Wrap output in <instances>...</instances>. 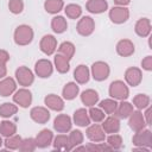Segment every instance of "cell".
<instances>
[{
	"label": "cell",
	"instance_id": "obj_1",
	"mask_svg": "<svg viewBox=\"0 0 152 152\" xmlns=\"http://www.w3.org/2000/svg\"><path fill=\"white\" fill-rule=\"evenodd\" d=\"M33 39V30L28 25H20L14 31V42L18 45H28Z\"/></svg>",
	"mask_w": 152,
	"mask_h": 152
},
{
	"label": "cell",
	"instance_id": "obj_2",
	"mask_svg": "<svg viewBox=\"0 0 152 152\" xmlns=\"http://www.w3.org/2000/svg\"><path fill=\"white\" fill-rule=\"evenodd\" d=\"M109 95L114 100H126L129 95V89L122 81H113L109 86Z\"/></svg>",
	"mask_w": 152,
	"mask_h": 152
},
{
	"label": "cell",
	"instance_id": "obj_3",
	"mask_svg": "<svg viewBox=\"0 0 152 152\" xmlns=\"http://www.w3.org/2000/svg\"><path fill=\"white\" fill-rule=\"evenodd\" d=\"M109 72H110V69L106 62L97 61V62L93 63V65H91V76L94 77L95 81L101 82V81L107 80L109 76Z\"/></svg>",
	"mask_w": 152,
	"mask_h": 152
},
{
	"label": "cell",
	"instance_id": "obj_4",
	"mask_svg": "<svg viewBox=\"0 0 152 152\" xmlns=\"http://www.w3.org/2000/svg\"><path fill=\"white\" fill-rule=\"evenodd\" d=\"M133 145L139 146V147H152V133L150 129H140L135 132V134L132 138Z\"/></svg>",
	"mask_w": 152,
	"mask_h": 152
},
{
	"label": "cell",
	"instance_id": "obj_5",
	"mask_svg": "<svg viewBox=\"0 0 152 152\" xmlns=\"http://www.w3.org/2000/svg\"><path fill=\"white\" fill-rule=\"evenodd\" d=\"M15 78H17L18 83L23 87H28L34 81L33 72L27 66H19L15 70Z\"/></svg>",
	"mask_w": 152,
	"mask_h": 152
},
{
	"label": "cell",
	"instance_id": "obj_6",
	"mask_svg": "<svg viewBox=\"0 0 152 152\" xmlns=\"http://www.w3.org/2000/svg\"><path fill=\"white\" fill-rule=\"evenodd\" d=\"M129 18V11L125 6H115L109 11V19L114 24H122Z\"/></svg>",
	"mask_w": 152,
	"mask_h": 152
},
{
	"label": "cell",
	"instance_id": "obj_7",
	"mask_svg": "<svg viewBox=\"0 0 152 152\" xmlns=\"http://www.w3.org/2000/svg\"><path fill=\"white\" fill-rule=\"evenodd\" d=\"M34 71L38 77L40 78H48L52 75L53 65L49 59H39L34 64Z\"/></svg>",
	"mask_w": 152,
	"mask_h": 152
},
{
	"label": "cell",
	"instance_id": "obj_8",
	"mask_svg": "<svg viewBox=\"0 0 152 152\" xmlns=\"http://www.w3.org/2000/svg\"><path fill=\"white\" fill-rule=\"evenodd\" d=\"M94 28H95V23L91 17H82L78 20L77 27H76L77 32L83 37L90 36L94 32Z\"/></svg>",
	"mask_w": 152,
	"mask_h": 152
},
{
	"label": "cell",
	"instance_id": "obj_9",
	"mask_svg": "<svg viewBox=\"0 0 152 152\" xmlns=\"http://www.w3.org/2000/svg\"><path fill=\"white\" fill-rule=\"evenodd\" d=\"M71 119L66 114H59L53 120V128L59 133H66L71 129Z\"/></svg>",
	"mask_w": 152,
	"mask_h": 152
},
{
	"label": "cell",
	"instance_id": "obj_10",
	"mask_svg": "<svg viewBox=\"0 0 152 152\" xmlns=\"http://www.w3.org/2000/svg\"><path fill=\"white\" fill-rule=\"evenodd\" d=\"M86 133H87L88 139L94 142H101V141H104V139H106V133H104L102 126H100L99 124L88 126Z\"/></svg>",
	"mask_w": 152,
	"mask_h": 152
},
{
	"label": "cell",
	"instance_id": "obj_11",
	"mask_svg": "<svg viewBox=\"0 0 152 152\" xmlns=\"http://www.w3.org/2000/svg\"><path fill=\"white\" fill-rule=\"evenodd\" d=\"M39 48H40L42 52H44L45 55L50 56V55L55 53V51L57 49V40H56V38L53 36L45 34L42 38L40 43H39Z\"/></svg>",
	"mask_w": 152,
	"mask_h": 152
},
{
	"label": "cell",
	"instance_id": "obj_12",
	"mask_svg": "<svg viewBox=\"0 0 152 152\" xmlns=\"http://www.w3.org/2000/svg\"><path fill=\"white\" fill-rule=\"evenodd\" d=\"M13 101H14L17 104H19L20 107L26 108V107H28V106L31 104V102H32V94H31L30 90H27V89H25V88H21V89L17 90V91L14 93V95H13Z\"/></svg>",
	"mask_w": 152,
	"mask_h": 152
},
{
	"label": "cell",
	"instance_id": "obj_13",
	"mask_svg": "<svg viewBox=\"0 0 152 152\" xmlns=\"http://www.w3.org/2000/svg\"><path fill=\"white\" fill-rule=\"evenodd\" d=\"M30 116L37 124H46L49 121V119H50V112L45 107L37 106V107H33L31 109Z\"/></svg>",
	"mask_w": 152,
	"mask_h": 152
},
{
	"label": "cell",
	"instance_id": "obj_14",
	"mask_svg": "<svg viewBox=\"0 0 152 152\" xmlns=\"http://www.w3.org/2000/svg\"><path fill=\"white\" fill-rule=\"evenodd\" d=\"M128 118H129L128 125H129V127H131L134 132H138V131L145 128L146 122H145V119H144L142 113H141L139 109H138V110H133Z\"/></svg>",
	"mask_w": 152,
	"mask_h": 152
},
{
	"label": "cell",
	"instance_id": "obj_15",
	"mask_svg": "<svg viewBox=\"0 0 152 152\" xmlns=\"http://www.w3.org/2000/svg\"><path fill=\"white\" fill-rule=\"evenodd\" d=\"M125 80L129 86L137 87L140 84V82L142 80V72L139 68H135V66L128 68L125 72Z\"/></svg>",
	"mask_w": 152,
	"mask_h": 152
},
{
	"label": "cell",
	"instance_id": "obj_16",
	"mask_svg": "<svg viewBox=\"0 0 152 152\" xmlns=\"http://www.w3.org/2000/svg\"><path fill=\"white\" fill-rule=\"evenodd\" d=\"M102 128L104 131V133H118L120 129V120L116 115H110L108 118H104V120L102 121Z\"/></svg>",
	"mask_w": 152,
	"mask_h": 152
},
{
	"label": "cell",
	"instance_id": "obj_17",
	"mask_svg": "<svg viewBox=\"0 0 152 152\" xmlns=\"http://www.w3.org/2000/svg\"><path fill=\"white\" fill-rule=\"evenodd\" d=\"M52 139H53V134H52V132L50 131V129H42L38 134H37V137L34 138V140H36V145H37V147H39V148H45V147H48V146H50V144L52 142Z\"/></svg>",
	"mask_w": 152,
	"mask_h": 152
},
{
	"label": "cell",
	"instance_id": "obj_18",
	"mask_svg": "<svg viewBox=\"0 0 152 152\" xmlns=\"http://www.w3.org/2000/svg\"><path fill=\"white\" fill-rule=\"evenodd\" d=\"M134 44L129 39H121L116 44V52L122 57H128L134 53Z\"/></svg>",
	"mask_w": 152,
	"mask_h": 152
},
{
	"label": "cell",
	"instance_id": "obj_19",
	"mask_svg": "<svg viewBox=\"0 0 152 152\" xmlns=\"http://www.w3.org/2000/svg\"><path fill=\"white\" fill-rule=\"evenodd\" d=\"M17 89V83L12 77H6L0 81V95L1 96H10Z\"/></svg>",
	"mask_w": 152,
	"mask_h": 152
},
{
	"label": "cell",
	"instance_id": "obj_20",
	"mask_svg": "<svg viewBox=\"0 0 152 152\" xmlns=\"http://www.w3.org/2000/svg\"><path fill=\"white\" fill-rule=\"evenodd\" d=\"M86 8L90 13L99 14V13L104 12L108 8V2L106 0H88Z\"/></svg>",
	"mask_w": 152,
	"mask_h": 152
},
{
	"label": "cell",
	"instance_id": "obj_21",
	"mask_svg": "<svg viewBox=\"0 0 152 152\" xmlns=\"http://www.w3.org/2000/svg\"><path fill=\"white\" fill-rule=\"evenodd\" d=\"M44 102L46 104L48 108L52 109V110H56V112H59L64 108V101L62 97L55 95V94H50L48 95L45 99H44Z\"/></svg>",
	"mask_w": 152,
	"mask_h": 152
},
{
	"label": "cell",
	"instance_id": "obj_22",
	"mask_svg": "<svg viewBox=\"0 0 152 152\" xmlns=\"http://www.w3.org/2000/svg\"><path fill=\"white\" fill-rule=\"evenodd\" d=\"M135 33L139 37H147L151 33V21L147 18H141L135 24Z\"/></svg>",
	"mask_w": 152,
	"mask_h": 152
},
{
	"label": "cell",
	"instance_id": "obj_23",
	"mask_svg": "<svg viewBox=\"0 0 152 152\" xmlns=\"http://www.w3.org/2000/svg\"><path fill=\"white\" fill-rule=\"evenodd\" d=\"M89 77H90V71H89L88 66H86L83 64H80L78 66H76V69L74 71V78L76 80L77 83L84 84L89 81Z\"/></svg>",
	"mask_w": 152,
	"mask_h": 152
},
{
	"label": "cell",
	"instance_id": "obj_24",
	"mask_svg": "<svg viewBox=\"0 0 152 152\" xmlns=\"http://www.w3.org/2000/svg\"><path fill=\"white\" fill-rule=\"evenodd\" d=\"M74 122L80 127H86L90 125V118L84 108H80L74 113Z\"/></svg>",
	"mask_w": 152,
	"mask_h": 152
},
{
	"label": "cell",
	"instance_id": "obj_25",
	"mask_svg": "<svg viewBox=\"0 0 152 152\" xmlns=\"http://www.w3.org/2000/svg\"><path fill=\"white\" fill-rule=\"evenodd\" d=\"M81 101L87 107H91L97 103L99 101V94L94 89H87L81 94Z\"/></svg>",
	"mask_w": 152,
	"mask_h": 152
},
{
	"label": "cell",
	"instance_id": "obj_26",
	"mask_svg": "<svg viewBox=\"0 0 152 152\" xmlns=\"http://www.w3.org/2000/svg\"><path fill=\"white\" fill-rule=\"evenodd\" d=\"M55 66H56L58 72L65 74L70 69V59L66 58L65 56L61 55V53H57L55 56Z\"/></svg>",
	"mask_w": 152,
	"mask_h": 152
},
{
	"label": "cell",
	"instance_id": "obj_27",
	"mask_svg": "<svg viewBox=\"0 0 152 152\" xmlns=\"http://www.w3.org/2000/svg\"><path fill=\"white\" fill-rule=\"evenodd\" d=\"M133 104L129 103V102H126L122 100L121 103H118V107H116V110L114 114H116V116L119 119H126L131 115V113L133 112Z\"/></svg>",
	"mask_w": 152,
	"mask_h": 152
},
{
	"label": "cell",
	"instance_id": "obj_28",
	"mask_svg": "<svg viewBox=\"0 0 152 152\" xmlns=\"http://www.w3.org/2000/svg\"><path fill=\"white\" fill-rule=\"evenodd\" d=\"M78 91H80V88H78L77 83L69 82V83H66L64 86V88L62 90V95H63V97L65 100H74L77 96Z\"/></svg>",
	"mask_w": 152,
	"mask_h": 152
},
{
	"label": "cell",
	"instance_id": "obj_29",
	"mask_svg": "<svg viewBox=\"0 0 152 152\" xmlns=\"http://www.w3.org/2000/svg\"><path fill=\"white\" fill-rule=\"evenodd\" d=\"M17 133V125L10 120H4L0 122V135L7 138Z\"/></svg>",
	"mask_w": 152,
	"mask_h": 152
},
{
	"label": "cell",
	"instance_id": "obj_30",
	"mask_svg": "<svg viewBox=\"0 0 152 152\" xmlns=\"http://www.w3.org/2000/svg\"><path fill=\"white\" fill-rule=\"evenodd\" d=\"M51 27L56 33H63L68 28V23L62 15H56L51 20Z\"/></svg>",
	"mask_w": 152,
	"mask_h": 152
},
{
	"label": "cell",
	"instance_id": "obj_31",
	"mask_svg": "<svg viewBox=\"0 0 152 152\" xmlns=\"http://www.w3.org/2000/svg\"><path fill=\"white\" fill-rule=\"evenodd\" d=\"M68 139H69V151H71V150H74L76 146H78V145H81V144L83 142L84 137H83V134H82L81 131L74 129V131H71L70 134L68 135Z\"/></svg>",
	"mask_w": 152,
	"mask_h": 152
},
{
	"label": "cell",
	"instance_id": "obj_32",
	"mask_svg": "<svg viewBox=\"0 0 152 152\" xmlns=\"http://www.w3.org/2000/svg\"><path fill=\"white\" fill-rule=\"evenodd\" d=\"M63 6H64L63 0H46L44 2L45 11L48 13H51V14H56L59 11H62L63 10Z\"/></svg>",
	"mask_w": 152,
	"mask_h": 152
},
{
	"label": "cell",
	"instance_id": "obj_33",
	"mask_svg": "<svg viewBox=\"0 0 152 152\" xmlns=\"http://www.w3.org/2000/svg\"><path fill=\"white\" fill-rule=\"evenodd\" d=\"M18 107L11 102H5L0 106V116L2 118H11L14 114H17Z\"/></svg>",
	"mask_w": 152,
	"mask_h": 152
},
{
	"label": "cell",
	"instance_id": "obj_34",
	"mask_svg": "<svg viewBox=\"0 0 152 152\" xmlns=\"http://www.w3.org/2000/svg\"><path fill=\"white\" fill-rule=\"evenodd\" d=\"M58 53L71 59L74 57V53H75V45L71 42H63L58 48Z\"/></svg>",
	"mask_w": 152,
	"mask_h": 152
},
{
	"label": "cell",
	"instance_id": "obj_35",
	"mask_svg": "<svg viewBox=\"0 0 152 152\" xmlns=\"http://www.w3.org/2000/svg\"><path fill=\"white\" fill-rule=\"evenodd\" d=\"M150 96L146 94H138L133 97V106H135L139 110L145 109L146 107L150 106Z\"/></svg>",
	"mask_w": 152,
	"mask_h": 152
},
{
	"label": "cell",
	"instance_id": "obj_36",
	"mask_svg": "<svg viewBox=\"0 0 152 152\" xmlns=\"http://www.w3.org/2000/svg\"><path fill=\"white\" fill-rule=\"evenodd\" d=\"M118 107V102L113 99H104L100 102V108L106 114H114Z\"/></svg>",
	"mask_w": 152,
	"mask_h": 152
},
{
	"label": "cell",
	"instance_id": "obj_37",
	"mask_svg": "<svg viewBox=\"0 0 152 152\" xmlns=\"http://www.w3.org/2000/svg\"><path fill=\"white\" fill-rule=\"evenodd\" d=\"M53 147L55 150H65L69 151V139L65 134H58L53 139Z\"/></svg>",
	"mask_w": 152,
	"mask_h": 152
},
{
	"label": "cell",
	"instance_id": "obj_38",
	"mask_svg": "<svg viewBox=\"0 0 152 152\" xmlns=\"http://www.w3.org/2000/svg\"><path fill=\"white\" fill-rule=\"evenodd\" d=\"M66 17H69L70 19H77L81 17L82 14V8L80 5H76V4H69L66 5L65 10H64Z\"/></svg>",
	"mask_w": 152,
	"mask_h": 152
},
{
	"label": "cell",
	"instance_id": "obj_39",
	"mask_svg": "<svg viewBox=\"0 0 152 152\" xmlns=\"http://www.w3.org/2000/svg\"><path fill=\"white\" fill-rule=\"evenodd\" d=\"M88 114H89L90 120H93L94 122H102L106 118V113L101 108H96V107H93V106L90 107Z\"/></svg>",
	"mask_w": 152,
	"mask_h": 152
},
{
	"label": "cell",
	"instance_id": "obj_40",
	"mask_svg": "<svg viewBox=\"0 0 152 152\" xmlns=\"http://www.w3.org/2000/svg\"><path fill=\"white\" fill-rule=\"evenodd\" d=\"M107 145L112 150H119V148H121L122 147V138H121V135H119L116 133H112L107 138Z\"/></svg>",
	"mask_w": 152,
	"mask_h": 152
},
{
	"label": "cell",
	"instance_id": "obj_41",
	"mask_svg": "<svg viewBox=\"0 0 152 152\" xmlns=\"http://www.w3.org/2000/svg\"><path fill=\"white\" fill-rule=\"evenodd\" d=\"M20 142H21V137L13 134L11 137H7L4 144H5L6 148H8V150H17V148H19Z\"/></svg>",
	"mask_w": 152,
	"mask_h": 152
},
{
	"label": "cell",
	"instance_id": "obj_42",
	"mask_svg": "<svg viewBox=\"0 0 152 152\" xmlns=\"http://www.w3.org/2000/svg\"><path fill=\"white\" fill-rule=\"evenodd\" d=\"M36 147L37 145H36L34 138H26V139H21L19 150L23 152H32L36 150Z\"/></svg>",
	"mask_w": 152,
	"mask_h": 152
},
{
	"label": "cell",
	"instance_id": "obj_43",
	"mask_svg": "<svg viewBox=\"0 0 152 152\" xmlns=\"http://www.w3.org/2000/svg\"><path fill=\"white\" fill-rule=\"evenodd\" d=\"M8 8L13 14H19L24 10V2L23 0H10Z\"/></svg>",
	"mask_w": 152,
	"mask_h": 152
},
{
	"label": "cell",
	"instance_id": "obj_44",
	"mask_svg": "<svg viewBox=\"0 0 152 152\" xmlns=\"http://www.w3.org/2000/svg\"><path fill=\"white\" fill-rule=\"evenodd\" d=\"M86 150H89V151H104V150H112L107 144H103L102 141L101 142H91L89 145L86 146Z\"/></svg>",
	"mask_w": 152,
	"mask_h": 152
},
{
	"label": "cell",
	"instance_id": "obj_45",
	"mask_svg": "<svg viewBox=\"0 0 152 152\" xmlns=\"http://www.w3.org/2000/svg\"><path fill=\"white\" fill-rule=\"evenodd\" d=\"M141 66L142 69L151 71L152 70V56H146L142 61H141Z\"/></svg>",
	"mask_w": 152,
	"mask_h": 152
},
{
	"label": "cell",
	"instance_id": "obj_46",
	"mask_svg": "<svg viewBox=\"0 0 152 152\" xmlns=\"http://www.w3.org/2000/svg\"><path fill=\"white\" fill-rule=\"evenodd\" d=\"M10 61V55L6 50H0V64L6 65V63Z\"/></svg>",
	"mask_w": 152,
	"mask_h": 152
},
{
	"label": "cell",
	"instance_id": "obj_47",
	"mask_svg": "<svg viewBox=\"0 0 152 152\" xmlns=\"http://www.w3.org/2000/svg\"><path fill=\"white\" fill-rule=\"evenodd\" d=\"M145 109H146V110H145V113L142 114V115H144V119H145V122H146V125H151V108H150V106H148V107H146Z\"/></svg>",
	"mask_w": 152,
	"mask_h": 152
},
{
	"label": "cell",
	"instance_id": "obj_48",
	"mask_svg": "<svg viewBox=\"0 0 152 152\" xmlns=\"http://www.w3.org/2000/svg\"><path fill=\"white\" fill-rule=\"evenodd\" d=\"M114 2L118 6H127L131 2V0H114Z\"/></svg>",
	"mask_w": 152,
	"mask_h": 152
},
{
	"label": "cell",
	"instance_id": "obj_49",
	"mask_svg": "<svg viewBox=\"0 0 152 152\" xmlns=\"http://www.w3.org/2000/svg\"><path fill=\"white\" fill-rule=\"evenodd\" d=\"M6 74H7L6 66H5L4 64H0V78H2L4 76H6Z\"/></svg>",
	"mask_w": 152,
	"mask_h": 152
},
{
	"label": "cell",
	"instance_id": "obj_50",
	"mask_svg": "<svg viewBox=\"0 0 152 152\" xmlns=\"http://www.w3.org/2000/svg\"><path fill=\"white\" fill-rule=\"evenodd\" d=\"M2 144H4V142H2V139H1V135H0V148H1V146H2Z\"/></svg>",
	"mask_w": 152,
	"mask_h": 152
}]
</instances>
